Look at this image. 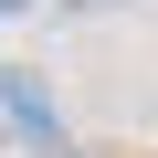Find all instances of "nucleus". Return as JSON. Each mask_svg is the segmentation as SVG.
Masks as SVG:
<instances>
[{"instance_id": "f257e3e1", "label": "nucleus", "mask_w": 158, "mask_h": 158, "mask_svg": "<svg viewBox=\"0 0 158 158\" xmlns=\"http://www.w3.org/2000/svg\"><path fill=\"white\" fill-rule=\"evenodd\" d=\"M0 116H11L32 148H53V95H42V74H21V63L0 74Z\"/></svg>"}, {"instance_id": "f03ea898", "label": "nucleus", "mask_w": 158, "mask_h": 158, "mask_svg": "<svg viewBox=\"0 0 158 158\" xmlns=\"http://www.w3.org/2000/svg\"><path fill=\"white\" fill-rule=\"evenodd\" d=\"M63 11H74V21H95V11H127V0H63Z\"/></svg>"}, {"instance_id": "7ed1b4c3", "label": "nucleus", "mask_w": 158, "mask_h": 158, "mask_svg": "<svg viewBox=\"0 0 158 158\" xmlns=\"http://www.w3.org/2000/svg\"><path fill=\"white\" fill-rule=\"evenodd\" d=\"M11 11H32V0H0V21H11Z\"/></svg>"}, {"instance_id": "20e7f679", "label": "nucleus", "mask_w": 158, "mask_h": 158, "mask_svg": "<svg viewBox=\"0 0 158 158\" xmlns=\"http://www.w3.org/2000/svg\"><path fill=\"white\" fill-rule=\"evenodd\" d=\"M42 158H53V148H42Z\"/></svg>"}]
</instances>
